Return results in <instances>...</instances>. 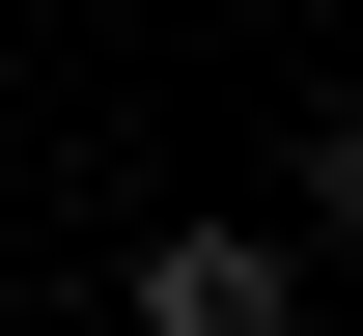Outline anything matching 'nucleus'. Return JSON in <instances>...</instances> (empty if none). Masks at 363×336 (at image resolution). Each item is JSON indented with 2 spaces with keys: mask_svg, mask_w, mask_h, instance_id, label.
<instances>
[{
  "mask_svg": "<svg viewBox=\"0 0 363 336\" xmlns=\"http://www.w3.org/2000/svg\"><path fill=\"white\" fill-rule=\"evenodd\" d=\"M308 224H335V252H363V112H335V141H308Z\"/></svg>",
  "mask_w": 363,
  "mask_h": 336,
  "instance_id": "nucleus-2",
  "label": "nucleus"
},
{
  "mask_svg": "<svg viewBox=\"0 0 363 336\" xmlns=\"http://www.w3.org/2000/svg\"><path fill=\"white\" fill-rule=\"evenodd\" d=\"M140 336H308L279 224H168V252H140Z\"/></svg>",
  "mask_w": 363,
  "mask_h": 336,
  "instance_id": "nucleus-1",
  "label": "nucleus"
}]
</instances>
